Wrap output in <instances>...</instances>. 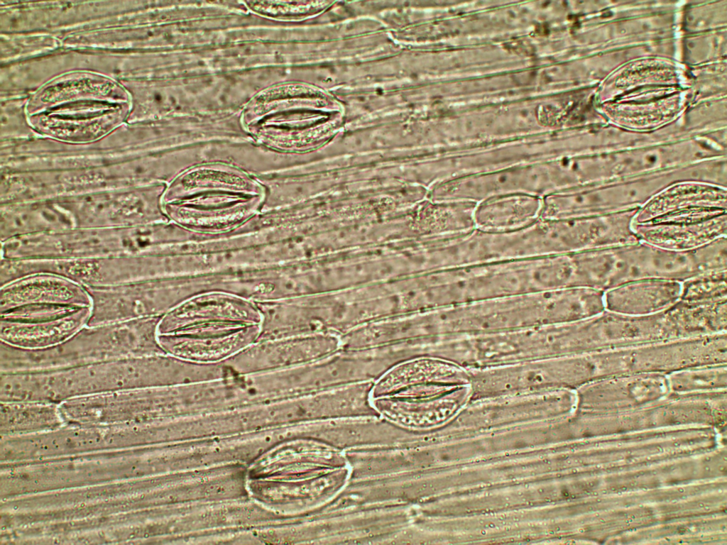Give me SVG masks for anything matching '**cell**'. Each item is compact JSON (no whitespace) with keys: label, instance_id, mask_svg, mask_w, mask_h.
Here are the masks:
<instances>
[{"label":"cell","instance_id":"6da1fadb","mask_svg":"<svg viewBox=\"0 0 727 545\" xmlns=\"http://www.w3.org/2000/svg\"><path fill=\"white\" fill-rule=\"evenodd\" d=\"M192 374L190 362L170 354L127 356L75 367L1 373L0 400H66L148 387Z\"/></svg>","mask_w":727,"mask_h":545},{"label":"cell","instance_id":"7a4b0ae2","mask_svg":"<svg viewBox=\"0 0 727 545\" xmlns=\"http://www.w3.org/2000/svg\"><path fill=\"white\" fill-rule=\"evenodd\" d=\"M604 292L572 287L429 309L431 338L472 336L586 319L605 310Z\"/></svg>","mask_w":727,"mask_h":545},{"label":"cell","instance_id":"3957f363","mask_svg":"<svg viewBox=\"0 0 727 545\" xmlns=\"http://www.w3.org/2000/svg\"><path fill=\"white\" fill-rule=\"evenodd\" d=\"M262 317L253 301L233 296L186 300L160 318L158 343L187 360L224 363L257 341Z\"/></svg>","mask_w":727,"mask_h":545},{"label":"cell","instance_id":"277c9868","mask_svg":"<svg viewBox=\"0 0 727 545\" xmlns=\"http://www.w3.org/2000/svg\"><path fill=\"white\" fill-rule=\"evenodd\" d=\"M572 287L606 292L645 279L682 282L726 266L723 243L713 241L686 251L663 249L643 241L571 253Z\"/></svg>","mask_w":727,"mask_h":545},{"label":"cell","instance_id":"5b68a950","mask_svg":"<svg viewBox=\"0 0 727 545\" xmlns=\"http://www.w3.org/2000/svg\"><path fill=\"white\" fill-rule=\"evenodd\" d=\"M161 317L86 325L62 343L41 350H26L1 342V373L48 370L117 358L165 353L158 341Z\"/></svg>","mask_w":727,"mask_h":545},{"label":"cell","instance_id":"8992f818","mask_svg":"<svg viewBox=\"0 0 727 545\" xmlns=\"http://www.w3.org/2000/svg\"><path fill=\"white\" fill-rule=\"evenodd\" d=\"M683 182L723 186L726 170L718 160H706L559 192L542 198L540 219H566L640 209L662 190Z\"/></svg>","mask_w":727,"mask_h":545},{"label":"cell","instance_id":"52a82bcc","mask_svg":"<svg viewBox=\"0 0 727 545\" xmlns=\"http://www.w3.org/2000/svg\"><path fill=\"white\" fill-rule=\"evenodd\" d=\"M163 229L154 224L77 228L27 235L1 243V259L70 260L158 253Z\"/></svg>","mask_w":727,"mask_h":545},{"label":"cell","instance_id":"ba28073f","mask_svg":"<svg viewBox=\"0 0 727 545\" xmlns=\"http://www.w3.org/2000/svg\"><path fill=\"white\" fill-rule=\"evenodd\" d=\"M439 307L552 290L555 266L549 256L496 261L436 270Z\"/></svg>","mask_w":727,"mask_h":545},{"label":"cell","instance_id":"9c48e42d","mask_svg":"<svg viewBox=\"0 0 727 545\" xmlns=\"http://www.w3.org/2000/svg\"><path fill=\"white\" fill-rule=\"evenodd\" d=\"M565 250L561 222L538 219L518 229L486 231L476 228L434 240L430 254L437 270L558 255Z\"/></svg>","mask_w":727,"mask_h":545},{"label":"cell","instance_id":"30bf717a","mask_svg":"<svg viewBox=\"0 0 727 545\" xmlns=\"http://www.w3.org/2000/svg\"><path fill=\"white\" fill-rule=\"evenodd\" d=\"M324 307L330 329L342 335L371 322L422 311L425 302L412 277L327 293Z\"/></svg>","mask_w":727,"mask_h":545},{"label":"cell","instance_id":"8fae6325","mask_svg":"<svg viewBox=\"0 0 727 545\" xmlns=\"http://www.w3.org/2000/svg\"><path fill=\"white\" fill-rule=\"evenodd\" d=\"M161 186L155 184L52 198L74 229L152 224L161 219Z\"/></svg>","mask_w":727,"mask_h":545},{"label":"cell","instance_id":"7c38bea8","mask_svg":"<svg viewBox=\"0 0 727 545\" xmlns=\"http://www.w3.org/2000/svg\"><path fill=\"white\" fill-rule=\"evenodd\" d=\"M339 348V335L315 333L256 341L226 363L231 369L278 370L315 360Z\"/></svg>","mask_w":727,"mask_h":545},{"label":"cell","instance_id":"4fadbf2b","mask_svg":"<svg viewBox=\"0 0 727 545\" xmlns=\"http://www.w3.org/2000/svg\"><path fill=\"white\" fill-rule=\"evenodd\" d=\"M31 304L88 307L91 299L82 285L53 274L31 275L1 287V313Z\"/></svg>","mask_w":727,"mask_h":545},{"label":"cell","instance_id":"5bb4252c","mask_svg":"<svg viewBox=\"0 0 727 545\" xmlns=\"http://www.w3.org/2000/svg\"><path fill=\"white\" fill-rule=\"evenodd\" d=\"M640 241L673 251L696 249L726 237L727 211L672 222L633 223Z\"/></svg>","mask_w":727,"mask_h":545},{"label":"cell","instance_id":"9a60e30c","mask_svg":"<svg viewBox=\"0 0 727 545\" xmlns=\"http://www.w3.org/2000/svg\"><path fill=\"white\" fill-rule=\"evenodd\" d=\"M663 373H640L609 378L584 385L579 392L583 407L613 408L633 406L660 397L667 391Z\"/></svg>","mask_w":727,"mask_h":545},{"label":"cell","instance_id":"2e32d148","mask_svg":"<svg viewBox=\"0 0 727 545\" xmlns=\"http://www.w3.org/2000/svg\"><path fill=\"white\" fill-rule=\"evenodd\" d=\"M469 381L468 370L442 359L421 357L394 366L377 380L371 399L389 397L413 385L464 386Z\"/></svg>","mask_w":727,"mask_h":545},{"label":"cell","instance_id":"e0dca14e","mask_svg":"<svg viewBox=\"0 0 727 545\" xmlns=\"http://www.w3.org/2000/svg\"><path fill=\"white\" fill-rule=\"evenodd\" d=\"M469 386L464 385L430 398L383 397L371 399V403L381 417L412 427L432 424L453 415L469 402Z\"/></svg>","mask_w":727,"mask_h":545},{"label":"cell","instance_id":"ac0fdd59","mask_svg":"<svg viewBox=\"0 0 727 545\" xmlns=\"http://www.w3.org/2000/svg\"><path fill=\"white\" fill-rule=\"evenodd\" d=\"M681 282L645 279L604 292L605 309L628 316H647L662 312L679 300Z\"/></svg>","mask_w":727,"mask_h":545},{"label":"cell","instance_id":"d6986e66","mask_svg":"<svg viewBox=\"0 0 727 545\" xmlns=\"http://www.w3.org/2000/svg\"><path fill=\"white\" fill-rule=\"evenodd\" d=\"M0 211L1 242L74 229L68 214L53 199L1 204Z\"/></svg>","mask_w":727,"mask_h":545},{"label":"cell","instance_id":"ffe728a7","mask_svg":"<svg viewBox=\"0 0 727 545\" xmlns=\"http://www.w3.org/2000/svg\"><path fill=\"white\" fill-rule=\"evenodd\" d=\"M90 307H79L57 319L39 322H16L0 319L1 342L26 350L53 347L68 339L86 326Z\"/></svg>","mask_w":727,"mask_h":545},{"label":"cell","instance_id":"44dd1931","mask_svg":"<svg viewBox=\"0 0 727 545\" xmlns=\"http://www.w3.org/2000/svg\"><path fill=\"white\" fill-rule=\"evenodd\" d=\"M694 208L727 209V187L698 182L672 185L642 207L633 223L648 222L669 213Z\"/></svg>","mask_w":727,"mask_h":545},{"label":"cell","instance_id":"7402d4cb","mask_svg":"<svg viewBox=\"0 0 727 545\" xmlns=\"http://www.w3.org/2000/svg\"><path fill=\"white\" fill-rule=\"evenodd\" d=\"M542 198L524 194L493 196L476 203L474 226L486 231L520 229L540 219Z\"/></svg>","mask_w":727,"mask_h":545},{"label":"cell","instance_id":"603a6c76","mask_svg":"<svg viewBox=\"0 0 727 545\" xmlns=\"http://www.w3.org/2000/svg\"><path fill=\"white\" fill-rule=\"evenodd\" d=\"M65 425L59 404L43 401H1V437L43 434Z\"/></svg>","mask_w":727,"mask_h":545},{"label":"cell","instance_id":"cb8c5ba5","mask_svg":"<svg viewBox=\"0 0 727 545\" xmlns=\"http://www.w3.org/2000/svg\"><path fill=\"white\" fill-rule=\"evenodd\" d=\"M726 378L727 363L685 368L667 376L669 387L677 392L725 387Z\"/></svg>","mask_w":727,"mask_h":545},{"label":"cell","instance_id":"d4e9b609","mask_svg":"<svg viewBox=\"0 0 727 545\" xmlns=\"http://www.w3.org/2000/svg\"><path fill=\"white\" fill-rule=\"evenodd\" d=\"M727 299V269L708 271L681 282L679 300L708 303Z\"/></svg>","mask_w":727,"mask_h":545},{"label":"cell","instance_id":"484cf974","mask_svg":"<svg viewBox=\"0 0 727 545\" xmlns=\"http://www.w3.org/2000/svg\"><path fill=\"white\" fill-rule=\"evenodd\" d=\"M79 307L53 304H31L1 313V320L16 322H39L67 315Z\"/></svg>","mask_w":727,"mask_h":545}]
</instances>
